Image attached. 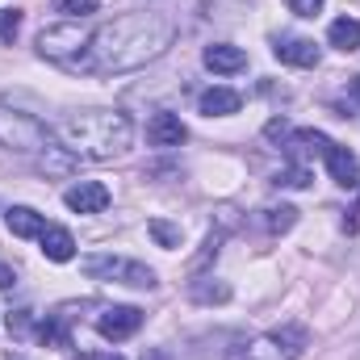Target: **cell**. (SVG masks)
<instances>
[{
    "instance_id": "obj_1",
    "label": "cell",
    "mask_w": 360,
    "mask_h": 360,
    "mask_svg": "<svg viewBox=\"0 0 360 360\" xmlns=\"http://www.w3.org/2000/svg\"><path fill=\"white\" fill-rule=\"evenodd\" d=\"M172 42H176V21L172 17H164V13H122V17L101 21L92 30L80 72H92V76L139 72V68L155 63L160 55H168Z\"/></svg>"
},
{
    "instance_id": "obj_2",
    "label": "cell",
    "mask_w": 360,
    "mask_h": 360,
    "mask_svg": "<svg viewBox=\"0 0 360 360\" xmlns=\"http://www.w3.org/2000/svg\"><path fill=\"white\" fill-rule=\"evenodd\" d=\"M51 139L59 147H68L76 160L109 164L134 147V122L122 109H80V113H68L51 130Z\"/></svg>"
},
{
    "instance_id": "obj_3",
    "label": "cell",
    "mask_w": 360,
    "mask_h": 360,
    "mask_svg": "<svg viewBox=\"0 0 360 360\" xmlns=\"http://www.w3.org/2000/svg\"><path fill=\"white\" fill-rule=\"evenodd\" d=\"M92 30H84L80 21H59V25H46L38 34V55L55 68H68V72H80L84 63V51H89Z\"/></svg>"
},
{
    "instance_id": "obj_4",
    "label": "cell",
    "mask_w": 360,
    "mask_h": 360,
    "mask_svg": "<svg viewBox=\"0 0 360 360\" xmlns=\"http://www.w3.org/2000/svg\"><path fill=\"white\" fill-rule=\"evenodd\" d=\"M0 147L13 151V155H38V151L51 147V130H46L34 113L4 109V105H0Z\"/></svg>"
},
{
    "instance_id": "obj_5",
    "label": "cell",
    "mask_w": 360,
    "mask_h": 360,
    "mask_svg": "<svg viewBox=\"0 0 360 360\" xmlns=\"http://www.w3.org/2000/svg\"><path fill=\"white\" fill-rule=\"evenodd\" d=\"M84 276L92 281H117V285H130V289H155V269H147L143 260H122V256H84L80 260Z\"/></svg>"
},
{
    "instance_id": "obj_6",
    "label": "cell",
    "mask_w": 360,
    "mask_h": 360,
    "mask_svg": "<svg viewBox=\"0 0 360 360\" xmlns=\"http://www.w3.org/2000/svg\"><path fill=\"white\" fill-rule=\"evenodd\" d=\"M302 348H306V327H276L256 335L239 360H297Z\"/></svg>"
},
{
    "instance_id": "obj_7",
    "label": "cell",
    "mask_w": 360,
    "mask_h": 360,
    "mask_svg": "<svg viewBox=\"0 0 360 360\" xmlns=\"http://www.w3.org/2000/svg\"><path fill=\"white\" fill-rule=\"evenodd\" d=\"M281 151H285L289 164L310 168V160H319V155L331 151V139H327L323 130H289V134L281 139Z\"/></svg>"
},
{
    "instance_id": "obj_8",
    "label": "cell",
    "mask_w": 360,
    "mask_h": 360,
    "mask_svg": "<svg viewBox=\"0 0 360 360\" xmlns=\"http://www.w3.org/2000/svg\"><path fill=\"white\" fill-rule=\"evenodd\" d=\"M139 327H143V310H139V306H105V310L96 314V331H101L105 340H113V344L130 340Z\"/></svg>"
},
{
    "instance_id": "obj_9",
    "label": "cell",
    "mask_w": 360,
    "mask_h": 360,
    "mask_svg": "<svg viewBox=\"0 0 360 360\" xmlns=\"http://www.w3.org/2000/svg\"><path fill=\"white\" fill-rule=\"evenodd\" d=\"M272 55L281 63H289V68H319V59H323V51L314 46V38H297V34H281L272 42Z\"/></svg>"
},
{
    "instance_id": "obj_10",
    "label": "cell",
    "mask_w": 360,
    "mask_h": 360,
    "mask_svg": "<svg viewBox=\"0 0 360 360\" xmlns=\"http://www.w3.org/2000/svg\"><path fill=\"white\" fill-rule=\"evenodd\" d=\"M109 188L101 184V180H80V184H72L68 193H63V205L72 210V214H101L105 205H109Z\"/></svg>"
},
{
    "instance_id": "obj_11",
    "label": "cell",
    "mask_w": 360,
    "mask_h": 360,
    "mask_svg": "<svg viewBox=\"0 0 360 360\" xmlns=\"http://www.w3.org/2000/svg\"><path fill=\"white\" fill-rule=\"evenodd\" d=\"M201 63L214 72V76H235L248 68V51L243 46H231V42H214L201 51Z\"/></svg>"
},
{
    "instance_id": "obj_12",
    "label": "cell",
    "mask_w": 360,
    "mask_h": 360,
    "mask_svg": "<svg viewBox=\"0 0 360 360\" xmlns=\"http://www.w3.org/2000/svg\"><path fill=\"white\" fill-rule=\"evenodd\" d=\"M188 139V126L180 122V113H155L151 122H147V143L151 147H164V151H172Z\"/></svg>"
},
{
    "instance_id": "obj_13",
    "label": "cell",
    "mask_w": 360,
    "mask_h": 360,
    "mask_svg": "<svg viewBox=\"0 0 360 360\" xmlns=\"http://www.w3.org/2000/svg\"><path fill=\"white\" fill-rule=\"evenodd\" d=\"M197 109L205 113V117H231V113H239L243 109V96L235 89H222V84H214V89H205L197 96Z\"/></svg>"
},
{
    "instance_id": "obj_14",
    "label": "cell",
    "mask_w": 360,
    "mask_h": 360,
    "mask_svg": "<svg viewBox=\"0 0 360 360\" xmlns=\"http://www.w3.org/2000/svg\"><path fill=\"white\" fill-rule=\"evenodd\" d=\"M323 160H327V172H331L335 184H344V188H356L360 184V160L348 147H335V143H331V151H327Z\"/></svg>"
},
{
    "instance_id": "obj_15",
    "label": "cell",
    "mask_w": 360,
    "mask_h": 360,
    "mask_svg": "<svg viewBox=\"0 0 360 360\" xmlns=\"http://www.w3.org/2000/svg\"><path fill=\"white\" fill-rule=\"evenodd\" d=\"M38 243H42V256L55 260V264L76 260V239H72V231H63V226H46V231L38 235Z\"/></svg>"
},
{
    "instance_id": "obj_16",
    "label": "cell",
    "mask_w": 360,
    "mask_h": 360,
    "mask_svg": "<svg viewBox=\"0 0 360 360\" xmlns=\"http://www.w3.org/2000/svg\"><path fill=\"white\" fill-rule=\"evenodd\" d=\"M4 222H8V231H13L17 239H38V235L46 231V218H42L38 210H30V205H13V210L4 214Z\"/></svg>"
},
{
    "instance_id": "obj_17",
    "label": "cell",
    "mask_w": 360,
    "mask_h": 360,
    "mask_svg": "<svg viewBox=\"0 0 360 360\" xmlns=\"http://www.w3.org/2000/svg\"><path fill=\"white\" fill-rule=\"evenodd\" d=\"M188 297L197 306H222V302H231V285L218 281V276H201V281L188 285Z\"/></svg>"
},
{
    "instance_id": "obj_18",
    "label": "cell",
    "mask_w": 360,
    "mask_h": 360,
    "mask_svg": "<svg viewBox=\"0 0 360 360\" xmlns=\"http://www.w3.org/2000/svg\"><path fill=\"white\" fill-rule=\"evenodd\" d=\"M327 42H331L335 51L352 55V51L360 46V21L356 17H335V21L327 25Z\"/></svg>"
},
{
    "instance_id": "obj_19",
    "label": "cell",
    "mask_w": 360,
    "mask_h": 360,
    "mask_svg": "<svg viewBox=\"0 0 360 360\" xmlns=\"http://www.w3.org/2000/svg\"><path fill=\"white\" fill-rule=\"evenodd\" d=\"M76 164H80V160H76L68 147H46V155H42L38 168H42V176H72Z\"/></svg>"
},
{
    "instance_id": "obj_20",
    "label": "cell",
    "mask_w": 360,
    "mask_h": 360,
    "mask_svg": "<svg viewBox=\"0 0 360 360\" xmlns=\"http://www.w3.org/2000/svg\"><path fill=\"white\" fill-rule=\"evenodd\" d=\"M222 239H226L222 231H210V239L201 243V252H197V256H193V264H188V272H193V276H201V272L218 260V252H222Z\"/></svg>"
},
{
    "instance_id": "obj_21",
    "label": "cell",
    "mask_w": 360,
    "mask_h": 360,
    "mask_svg": "<svg viewBox=\"0 0 360 360\" xmlns=\"http://www.w3.org/2000/svg\"><path fill=\"white\" fill-rule=\"evenodd\" d=\"M147 235H151L160 248H168V252L180 248V239H184V231H180L176 222H168V218H151V222H147Z\"/></svg>"
},
{
    "instance_id": "obj_22",
    "label": "cell",
    "mask_w": 360,
    "mask_h": 360,
    "mask_svg": "<svg viewBox=\"0 0 360 360\" xmlns=\"http://www.w3.org/2000/svg\"><path fill=\"white\" fill-rule=\"evenodd\" d=\"M264 226H269L272 235L293 231V226H297V210H293V205H269V210H264Z\"/></svg>"
},
{
    "instance_id": "obj_23",
    "label": "cell",
    "mask_w": 360,
    "mask_h": 360,
    "mask_svg": "<svg viewBox=\"0 0 360 360\" xmlns=\"http://www.w3.org/2000/svg\"><path fill=\"white\" fill-rule=\"evenodd\" d=\"M276 188H310V168H302V164H289V168H281L276 176H272Z\"/></svg>"
},
{
    "instance_id": "obj_24",
    "label": "cell",
    "mask_w": 360,
    "mask_h": 360,
    "mask_svg": "<svg viewBox=\"0 0 360 360\" xmlns=\"http://www.w3.org/2000/svg\"><path fill=\"white\" fill-rule=\"evenodd\" d=\"M101 4L96 0H55V13H63L68 21H84V17H92Z\"/></svg>"
},
{
    "instance_id": "obj_25",
    "label": "cell",
    "mask_w": 360,
    "mask_h": 360,
    "mask_svg": "<svg viewBox=\"0 0 360 360\" xmlns=\"http://www.w3.org/2000/svg\"><path fill=\"white\" fill-rule=\"evenodd\" d=\"M21 30V8H0V42H13Z\"/></svg>"
},
{
    "instance_id": "obj_26",
    "label": "cell",
    "mask_w": 360,
    "mask_h": 360,
    "mask_svg": "<svg viewBox=\"0 0 360 360\" xmlns=\"http://www.w3.org/2000/svg\"><path fill=\"white\" fill-rule=\"evenodd\" d=\"M30 323H34V314H30V310H13V314H8V335H25V331H30Z\"/></svg>"
},
{
    "instance_id": "obj_27",
    "label": "cell",
    "mask_w": 360,
    "mask_h": 360,
    "mask_svg": "<svg viewBox=\"0 0 360 360\" xmlns=\"http://www.w3.org/2000/svg\"><path fill=\"white\" fill-rule=\"evenodd\" d=\"M323 4H327V0H289V13H297V17H319Z\"/></svg>"
},
{
    "instance_id": "obj_28",
    "label": "cell",
    "mask_w": 360,
    "mask_h": 360,
    "mask_svg": "<svg viewBox=\"0 0 360 360\" xmlns=\"http://www.w3.org/2000/svg\"><path fill=\"white\" fill-rule=\"evenodd\" d=\"M214 214H218V231H222V235H231V231L239 226V218H235V205H218Z\"/></svg>"
},
{
    "instance_id": "obj_29",
    "label": "cell",
    "mask_w": 360,
    "mask_h": 360,
    "mask_svg": "<svg viewBox=\"0 0 360 360\" xmlns=\"http://www.w3.org/2000/svg\"><path fill=\"white\" fill-rule=\"evenodd\" d=\"M264 134H269V139H285V134H289V122H285V117H272L269 126H264Z\"/></svg>"
},
{
    "instance_id": "obj_30",
    "label": "cell",
    "mask_w": 360,
    "mask_h": 360,
    "mask_svg": "<svg viewBox=\"0 0 360 360\" xmlns=\"http://www.w3.org/2000/svg\"><path fill=\"white\" fill-rule=\"evenodd\" d=\"M17 285V269L13 264H0V289H13Z\"/></svg>"
},
{
    "instance_id": "obj_31",
    "label": "cell",
    "mask_w": 360,
    "mask_h": 360,
    "mask_svg": "<svg viewBox=\"0 0 360 360\" xmlns=\"http://www.w3.org/2000/svg\"><path fill=\"white\" fill-rule=\"evenodd\" d=\"M348 96H352V101H360V76H352V80H348Z\"/></svg>"
},
{
    "instance_id": "obj_32",
    "label": "cell",
    "mask_w": 360,
    "mask_h": 360,
    "mask_svg": "<svg viewBox=\"0 0 360 360\" xmlns=\"http://www.w3.org/2000/svg\"><path fill=\"white\" fill-rule=\"evenodd\" d=\"M143 360H168V352H143Z\"/></svg>"
},
{
    "instance_id": "obj_33",
    "label": "cell",
    "mask_w": 360,
    "mask_h": 360,
    "mask_svg": "<svg viewBox=\"0 0 360 360\" xmlns=\"http://www.w3.org/2000/svg\"><path fill=\"white\" fill-rule=\"evenodd\" d=\"M109 360H126V356H109Z\"/></svg>"
}]
</instances>
